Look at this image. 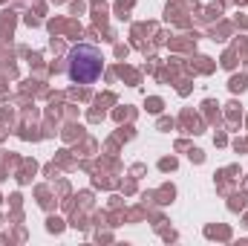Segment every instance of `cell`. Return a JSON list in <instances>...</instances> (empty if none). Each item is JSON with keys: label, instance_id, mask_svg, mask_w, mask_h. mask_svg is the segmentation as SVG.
<instances>
[{"label": "cell", "instance_id": "obj_1", "mask_svg": "<svg viewBox=\"0 0 248 246\" xmlns=\"http://www.w3.org/2000/svg\"><path fill=\"white\" fill-rule=\"evenodd\" d=\"M101 70H104V58H101L98 47L78 44V47L69 50V55H66V75H69V81L93 84V81L101 78Z\"/></svg>", "mask_w": 248, "mask_h": 246}]
</instances>
